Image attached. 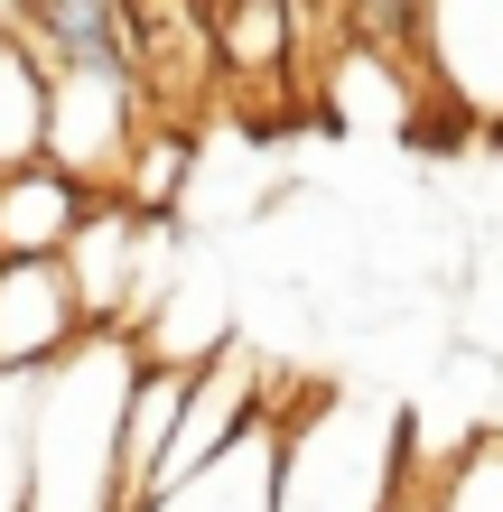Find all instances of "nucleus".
<instances>
[{
    "mask_svg": "<svg viewBox=\"0 0 503 512\" xmlns=\"http://www.w3.org/2000/svg\"><path fill=\"white\" fill-rule=\"evenodd\" d=\"M140 373L131 336H84L28 373V512H122L112 503V438H122V391Z\"/></svg>",
    "mask_w": 503,
    "mask_h": 512,
    "instance_id": "1",
    "label": "nucleus"
},
{
    "mask_svg": "<svg viewBox=\"0 0 503 512\" xmlns=\"http://www.w3.org/2000/svg\"><path fill=\"white\" fill-rule=\"evenodd\" d=\"M271 512H401V419L336 391L308 429H280Z\"/></svg>",
    "mask_w": 503,
    "mask_h": 512,
    "instance_id": "2",
    "label": "nucleus"
},
{
    "mask_svg": "<svg viewBox=\"0 0 503 512\" xmlns=\"http://www.w3.org/2000/svg\"><path fill=\"white\" fill-rule=\"evenodd\" d=\"M140 140V75H94V66H56V94H47V159L103 187L122 177Z\"/></svg>",
    "mask_w": 503,
    "mask_h": 512,
    "instance_id": "3",
    "label": "nucleus"
},
{
    "mask_svg": "<svg viewBox=\"0 0 503 512\" xmlns=\"http://www.w3.org/2000/svg\"><path fill=\"white\" fill-rule=\"evenodd\" d=\"M150 224L159 215H131V205H94L84 215V233L66 243V280H75L84 326H112V317L150 308Z\"/></svg>",
    "mask_w": 503,
    "mask_h": 512,
    "instance_id": "4",
    "label": "nucleus"
},
{
    "mask_svg": "<svg viewBox=\"0 0 503 512\" xmlns=\"http://www.w3.org/2000/svg\"><path fill=\"white\" fill-rule=\"evenodd\" d=\"M94 326L75 308L66 261H0V373H47Z\"/></svg>",
    "mask_w": 503,
    "mask_h": 512,
    "instance_id": "5",
    "label": "nucleus"
},
{
    "mask_svg": "<svg viewBox=\"0 0 503 512\" xmlns=\"http://www.w3.org/2000/svg\"><path fill=\"white\" fill-rule=\"evenodd\" d=\"M84 215H94V187L66 177L56 159L0 168V261H66Z\"/></svg>",
    "mask_w": 503,
    "mask_h": 512,
    "instance_id": "6",
    "label": "nucleus"
},
{
    "mask_svg": "<svg viewBox=\"0 0 503 512\" xmlns=\"http://www.w3.org/2000/svg\"><path fill=\"white\" fill-rule=\"evenodd\" d=\"M271 466H280V429H252L233 457H215L196 485L150 494L140 512H271Z\"/></svg>",
    "mask_w": 503,
    "mask_h": 512,
    "instance_id": "7",
    "label": "nucleus"
},
{
    "mask_svg": "<svg viewBox=\"0 0 503 512\" xmlns=\"http://www.w3.org/2000/svg\"><path fill=\"white\" fill-rule=\"evenodd\" d=\"M299 0H215V66L224 75H289Z\"/></svg>",
    "mask_w": 503,
    "mask_h": 512,
    "instance_id": "8",
    "label": "nucleus"
},
{
    "mask_svg": "<svg viewBox=\"0 0 503 512\" xmlns=\"http://www.w3.org/2000/svg\"><path fill=\"white\" fill-rule=\"evenodd\" d=\"M47 94L56 66L38 56V38H0V168L47 159Z\"/></svg>",
    "mask_w": 503,
    "mask_h": 512,
    "instance_id": "9",
    "label": "nucleus"
},
{
    "mask_svg": "<svg viewBox=\"0 0 503 512\" xmlns=\"http://www.w3.org/2000/svg\"><path fill=\"white\" fill-rule=\"evenodd\" d=\"M177 177H187V131H168V122H140L131 159H122V205H131V215H168Z\"/></svg>",
    "mask_w": 503,
    "mask_h": 512,
    "instance_id": "10",
    "label": "nucleus"
},
{
    "mask_svg": "<svg viewBox=\"0 0 503 512\" xmlns=\"http://www.w3.org/2000/svg\"><path fill=\"white\" fill-rule=\"evenodd\" d=\"M429 512H503V438H476L466 457L438 475Z\"/></svg>",
    "mask_w": 503,
    "mask_h": 512,
    "instance_id": "11",
    "label": "nucleus"
},
{
    "mask_svg": "<svg viewBox=\"0 0 503 512\" xmlns=\"http://www.w3.org/2000/svg\"><path fill=\"white\" fill-rule=\"evenodd\" d=\"M345 28L364 47H382V56H401L410 38L429 28V0H345Z\"/></svg>",
    "mask_w": 503,
    "mask_h": 512,
    "instance_id": "12",
    "label": "nucleus"
},
{
    "mask_svg": "<svg viewBox=\"0 0 503 512\" xmlns=\"http://www.w3.org/2000/svg\"><path fill=\"white\" fill-rule=\"evenodd\" d=\"M0 382H10V373H0Z\"/></svg>",
    "mask_w": 503,
    "mask_h": 512,
    "instance_id": "13",
    "label": "nucleus"
}]
</instances>
